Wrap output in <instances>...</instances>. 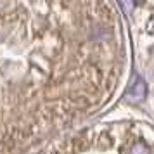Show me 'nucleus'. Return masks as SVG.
I'll list each match as a JSON object with an SVG mask.
<instances>
[{
    "label": "nucleus",
    "instance_id": "nucleus-1",
    "mask_svg": "<svg viewBox=\"0 0 154 154\" xmlns=\"http://www.w3.org/2000/svg\"><path fill=\"white\" fill-rule=\"evenodd\" d=\"M40 154H106L104 126L85 130L64 140H54ZM121 154H154V132L140 125H126Z\"/></svg>",
    "mask_w": 154,
    "mask_h": 154
}]
</instances>
